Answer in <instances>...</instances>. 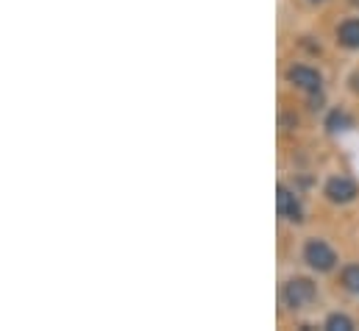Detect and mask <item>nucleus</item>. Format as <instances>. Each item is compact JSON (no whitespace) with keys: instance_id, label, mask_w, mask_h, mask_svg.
I'll use <instances>...</instances> for the list:
<instances>
[{"instance_id":"obj_7","label":"nucleus","mask_w":359,"mask_h":331,"mask_svg":"<svg viewBox=\"0 0 359 331\" xmlns=\"http://www.w3.org/2000/svg\"><path fill=\"white\" fill-rule=\"evenodd\" d=\"M340 284H343L348 292L359 295V264H348V267L343 270V276H340Z\"/></svg>"},{"instance_id":"obj_1","label":"nucleus","mask_w":359,"mask_h":331,"mask_svg":"<svg viewBox=\"0 0 359 331\" xmlns=\"http://www.w3.org/2000/svg\"><path fill=\"white\" fill-rule=\"evenodd\" d=\"M304 262L320 273H329L334 264H337V253L329 248L323 240H309L304 245Z\"/></svg>"},{"instance_id":"obj_2","label":"nucleus","mask_w":359,"mask_h":331,"mask_svg":"<svg viewBox=\"0 0 359 331\" xmlns=\"http://www.w3.org/2000/svg\"><path fill=\"white\" fill-rule=\"evenodd\" d=\"M315 298H318V290H315V284H312L309 278H292V281L284 287V301H287V306H292V309H304V306H309Z\"/></svg>"},{"instance_id":"obj_9","label":"nucleus","mask_w":359,"mask_h":331,"mask_svg":"<svg viewBox=\"0 0 359 331\" xmlns=\"http://www.w3.org/2000/svg\"><path fill=\"white\" fill-rule=\"evenodd\" d=\"M348 123H351V120H348L343 112H332V117H329V123H326V126H329V131H343Z\"/></svg>"},{"instance_id":"obj_3","label":"nucleus","mask_w":359,"mask_h":331,"mask_svg":"<svg viewBox=\"0 0 359 331\" xmlns=\"http://www.w3.org/2000/svg\"><path fill=\"white\" fill-rule=\"evenodd\" d=\"M357 195H359V189L351 178L334 175V178L326 181V198H329L332 203H348V201H354Z\"/></svg>"},{"instance_id":"obj_6","label":"nucleus","mask_w":359,"mask_h":331,"mask_svg":"<svg viewBox=\"0 0 359 331\" xmlns=\"http://www.w3.org/2000/svg\"><path fill=\"white\" fill-rule=\"evenodd\" d=\"M337 42H340L343 48H348V50H357L359 48V20L357 17L346 20V22L337 28Z\"/></svg>"},{"instance_id":"obj_5","label":"nucleus","mask_w":359,"mask_h":331,"mask_svg":"<svg viewBox=\"0 0 359 331\" xmlns=\"http://www.w3.org/2000/svg\"><path fill=\"white\" fill-rule=\"evenodd\" d=\"M278 215L287 220H295V223L301 220V203L287 187H278Z\"/></svg>"},{"instance_id":"obj_10","label":"nucleus","mask_w":359,"mask_h":331,"mask_svg":"<svg viewBox=\"0 0 359 331\" xmlns=\"http://www.w3.org/2000/svg\"><path fill=\"white\" fill-rule=\"evenodd\" d=\"M315 3H318V0H315Z\"/></svg>"},{"instance_id":"obj_4","label":"nucleus","mask_w":359,"mask_h":331,"mask_svg":"<svg viewBox=\"0 0 359 331\" xmlns=\"http://www.w3.org/2000/svg\"><path fill=\"white\" fill-rule=\"evenodd\" d=\"M287 81L301 86V89H306V92H318L323 79H320L318 70H312V67H306V65H295V67L287 70Z\"/></svg>"},{"instance_id":"obj_8","label":"nucleus","mask_w":359,"mask_h":331,"mask_svg":"<svg viewBox=\"0 0 359 331\" xmlns=\"http://www.w3.org/2000/svg\"><path fill=\"white\" fill-rule=\"evenodd\" d=\"M326 329L329 331H351L354 329V323H351V318H346V315H329V318H326Z\"/></svg>"}]
</instances>
